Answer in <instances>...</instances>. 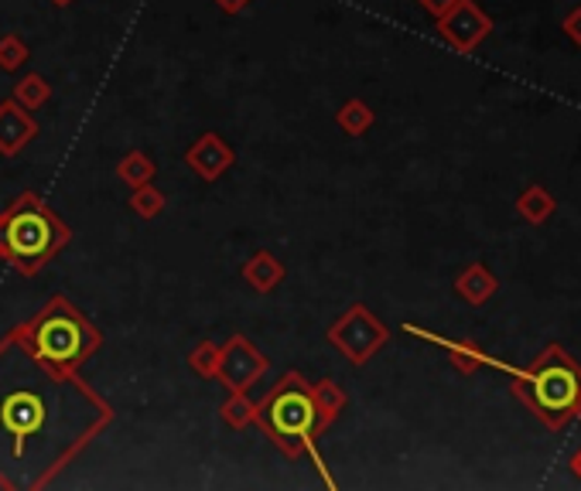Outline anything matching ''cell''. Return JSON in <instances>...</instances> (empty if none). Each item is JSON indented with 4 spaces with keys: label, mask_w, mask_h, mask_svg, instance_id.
<instances>
[{
    "label": "cell",
    "mask_w": 581,
    "mask_h": 491,
    "mask_svg": "<svg viewBox=\"0 0 581 491\" xmlns=\"http://www.w3.org/2000/svg\"><path fill=\"white\" fill-rule=\"evenodd\" d=\"M220 348L223 345H216L213 338H202L192 351H189V369L199 375V379H216V372H220Z\"/></svg>",
    "instance_id": "21"
},
{
    "label": "cell",
    "mask_w": 581,
    "mask_h": 491,
    "mask_svg": "<svg viewBox=\"0 0 581 491\" xmlns=\"http://www.w3.org/2000/svg\"><path fill=\"white\" fill-rule=\"evenodd\" d=\"M510 390L547 430L558 433L574 420V406L581 396V366L571 351L550 342L523 369H510Z\"/></svg>",
    "instance_id": "5"
},
{
    "label": "cell",
    "mask_w": 581,
    "mask_h": 491,
    "mask_svg": "<svg viewBox=\"0 0 581 491\" xmlns=\"http://www.w3.org/2000/svg\"><path fill=\"white\" fill-rule=\"evenodd\" d=\"M51 82L45 79V75H38V72H28V75H21L17 82H14V96L11 99H17L24 109H32V113H38L42 106H48L51 103Z\"/></svg>",
    "instance_id": "19"
},
{
    "label": "cell",
    "mask_w": 581,
    "mask_h": 491,
    "mask_svg": "<svg viewBox=\"0 0 581 491\" xmlns=\"http://www.w3.org/2000/svg\"><path fill=\"white\" fill-rule=\"evenodd\" d=\"M117 178L127 184V188H141V184H151L157 178V164L151 154L144 151H127L117 164Z\"/></svg>",
    "instance_id": "17"
},
{
    "label": "cell",
    "mask_w": 581,
    "mask_h": 491,
    "mask_svg": "<svg viewBox=\"0 0 581 491\" xmlns=\"http://www.w3.org/2000/svg\"><path fill=\"white\" fill-rule=\"evenodd\" d=\"M325 342L346 359L349 366L363 369L374 355L390 342V327L369 311L366 304H349L325 332Z\"/></svg>",
    "instance_id": "6"
},
{
    "label": "cell",
    "mask_w": 581,
    "mask_h": 491,
    "mask_svg": "<svg viewBox=\"0 0 581 491\" xmlns=\"http://www.w3.org/2000/svg\"><path fill=\"white\" fill-rule=\"evenodd\" d=\"M574 420L581 423V396H578V406H574Z\"/></svg>",
    "instance_id": "28"
},
{
    "label": "cell",
    "mask_w": 581,
    "mask_h": 491,
    "mask_svg": "<svg viewBox=\"0 0 581 491\" xmlns=\"http://www.w3.org/2000/svg\"><path fill=\"white\" fill-rule=\"evenodd\" d=\"M561 32H565V35H568V38L581 48V4H578V8H571V11L561 17Z\"/></svg>",
    "instance_id": "23"
},
{
    "label": "cell",
    "mask_w": 581,
    "mask_h": 491,
    "mask_svg": "<svg viewBox=\"0 0 581 491\" xmlns=\"http://www.w3.org/2000/svg\"><path fill=\"white\" fill-rule=\"evenodd\" d=\"M213 4H216L226 17H236V14H244V11L253 4V0H213Z\"/></svg>",
    "instance_id": "25"
},
{
    "label": "cell",
    "mask_w": 581,
    "mask_h": 491,
    "mask_svg": "<svg viewBox=\"0 0 581 491\" xmlns=\"http://www.w3.org/2000/svg\"><path fill=\"white\" fill-rule=\"evenodd\" d=\"M568 468H571V475H574V478L581 481V447H578V451L571 454V460H568Z\"/></svg>",
    "instance_id": "26"
},
{
    "label": "cell",
    "mask_w": 581,
    "mask_h": 491,
    "mask_svg": "<svg viewBox=\"0 0 581 491\" xmlns=\"http://www.w3.org/2000/svg\"><path fill=\"white\" fill-rule=\"evenodd\" d=\"M417 4H420V11H425L428 17H444L448 11H452L455 8V0H417Z\"/></svg>",
    "instance_id": "24"
},
{
    "label": "cell",
    "mask_w": 581,
    "mask_h": 491,
    "mask_svg": "<svg viewBox=\"0 0 581 491\" xmlns=\"http://www.w3.org/2000/svg\"><path fill=\"white\" fill-rule=\"evenodd\" d=\"M220 420H223V427H229L236 433L253 427L257 423V399H250L247 393H229L220 403Z\"/></svg>",
    "instance_id": "18"
},
{
    "label": "cell",
    "mask_w": 581,
    "mask_h": 491,
    "mask_svg": "<svg viewBox=\"0 0 581 491\" xmlns=\"http://www.w3.org/2000/svg\"><path fill=\"white\" fill-rule=\"evenodd\" d=\"M11 332L28 345L38 362L59 372H79V366H86L103 348V332L66 294L48 297L38 314L14 324Z\"/></svg>",
    "instance_id": "4"
},
{
    "label": "cell",
    "mask_w": 581,
    "mask_h": 491,
    "mask_svg": "<svg viewBox=\"0 0 581 491\" xmlns=\"http://www.w3.org/2000/svg\"><path fill=\"white\" fill-rule=\"evenodd\" d=\"M257 427L268 433V441L287 460L308 457L315 468L325 475V464L319 454V436H322L319 409H315V399H311V382L298 369H287L268 390V396L257 399ZM325 481L335 484L329 475Z\"/></svg>",
    "instance_id": "2"
},
{
    "label": "cell",
    "mask_w": 581,
    "mask_h": 491,
    "mask_svg": "<svg viewBox=\"0 0 581 491\" xmlns=\"http://www.w3.org/2000/svg\"><path fill=\"white\" fill-rule=\"evenodd\" d=\"M32 59V48L21 35H4L0 38V72H21Z\"/></svg>",
    "instance_id": "22"
},
{
    "label": "cell",
    "mask_w": 581,
    "mask_h": 491,
    "mask_svg": "<svg viewBox=\"0 0 581 491\" xmlns=\"http://www.w3.org/2000/svg\"><path fill=\"white\" fill-rule=\"evenodd\" d=\"M48 4H51V8H72L75 0H48Z\"/></svg>",
    "instance_id": "27"
},
{
    "label": "cell",
    "mask_w": 581,
    "mask_h": 491,
    "mask_svg": "<svg viewBox=\"0 0 581 491\" xmlns=\"http://www.w3.org/2000/svg\"><path fill=\"white\" fill-rule=\"evenodd\" d=\"M271 372V359L260 345H253L247 335H229L220 348V372L216 382H223L226 393H247L250 386Z\"/></svg>",
    "instance_id": "7"
},
{
    "label": "cell",
    "mask_w": 581,
    "mask_h": 491,
    "mask_svg": "<svg viewBox=\"0 0 581 491\" xmlns=\"http://www.w3.org/2000/svg\"><path fill=\"white\" fill-rule=\"evenodd\" d=\"M517 212H520L531 226H544L547 218L558 212V199H554L544 184H531V188H523L520 195H517Z\"/></svg>",
    "instance_id": "16"
},
{
    "label": "cell",
    "mask_w": 581,
    "mask_h": 491,
    "mask_svg": "<svg viewBox=\"0 0 581 491\" xmlns=\"http://www.w3.org/2000/svg\"><path fill=\"white\" fill-rule=\"evenodd\" d=\"M127 208L134 212V215H141L144 223H154V218H162V215H165V208H168V195H165L162 188H154V181H151V184H141V188H130Z\"/></svg>",
    "instance_id": "20"
},
{
    "label": "cell",
    "mask_w": 581,
    "mask_h": 491,
    "mask_svg": "<svg viewBox=\"0 0 581 491\" xmlns=\"http://www.w3.org/2000/svg\"><path fill=\"white\" fill-rule=\"evenodd\" d=\"M240 277H244L247 287L257 290V294H274V290L284 284V277H287V266H284L271 250H257V253L244 263Z\"/></svg>",
    "instance_id": "13"
},
{
    "label": "cell",
    "mask_w": 581,
    "mask_h": 491,
    "mask_svg": "<svg viewBox=\"0 0 581 491\" xmlns=\"http://www.w3.org/2000/svg\"><path fill=\"white\" fill-rule=\"evenodd\" d=\"M38 120L17 99L0 103V157H17L32 141H38Z\"/></svg>",
    "instance_id": "10"
},
{
    "label": "cell",
    "mask_w": 581,
    "mask_h": 491,
    "mask_svg": "<svg viewBox=\"0 0 581 491\" xmlns=\"http://www.w3.org/2000/svg\"><path fill=\"white\" fill-rule=\"evenodd\" d=\"M185 168H189L195 178H202L205 184H216L223 175H229L236 168V151L229 147L223 133L205 130L199 141L185 151Z\"/></svg>",
    "instance_id": "9"
},
{
    "label": "cell",
    "mask_w": 581,
    "mask_h": 491,
    "mask_svg": "<svg viewBox=\"0 0 581 491\" xmlns=\"http://www.w3.org/2000/svg\"><path fill=\"white\" fill-rule=\"evenodd\" d=\"M499 290V277L486 266V263H469L459 277H455V294L465 300L469 308H483L496 297Z\"/></svg>",
    "instance_id": "12"
},
{
    "label": "cell",
    "mask_w": 581,
    "mask_h": 491,
    "mask_svg": "<svg viewBox=\"0 0 581 491\" xmlns=\"http://www.w3.org/2000/svg\"><path fill=\"white\" fill-rule=\"evenodd\" d=\"M377 123V113H374V106L363 103V99H346L339 109H335V127L353 136V141H359V136H366L369 130H374Z\"/></svg>",
    "instance_id": "15"
},
{
    "label": "cell",
    "mask_w": 581,
    "mask_h": 491,
    "mask_svg": "<svg viewBox=\"0 0 581 491\" xmlns=\"http://www.w3.org/2000/svg\"><path fill=\"white\" fill-rule=\"evenodd\" d=\"M69 223L38 191H21L0 212V260H8L21 277H38L62 250H69Z\"/></svg>",
    "instance_id": "3"
},
{
    "label": "cell",
    "mask_w": 581,
    "mask_h": 491,
    "mask_svg": "<svg viewBox=\"0 0 581 491\" xmlns=\"http://www.w3.org/2000/svg\"><path fill=\"white\" fill-rule=\"evenodd\" d=\"M311 399H315V409H319V427H322V433H325L342 414H346V406H349L346 390H342L335 379L311 382Z\"/></svg>",
    "instance_id": "14"
},
{
    "label": "cell",
    "mask_w": 581,
    "mask_h": 491,
    "mask_svg": "<svg viewBox=\"0 0 581 491\" xmlns=\"http://www.w3.org/2000/svg\"><path fill=\"white\" fill-rule=\"evenodd\" d=\"M438 35L444 45L469 55L493 35V17L483 11L479 0H455V8L438 17Z\"/></svg>",
    "instance_id": "8"
},
{
    "label": "cell",
    "mask_w": 581,
    "mask_h": 491,
    "mask_svg": "<svg viewBox=\"0 0 581 491\" xmlns=\"http://www.w3.org/2000/svg\"><path fill=\"white\" fill-rule=\"evenodd\" d=\"M407 332L411 335H417V338H428V342H435L438 348H444V355H448V362H452L462 375H472V372H479L483 366H496V369H507V366H499V362H493L489 355L479 348V345H472V342H448V338H435V335H428L425 327H414V324H407Z\"/></svg>",
    "instance_id": "11"
},
{
    "label": "cell",
    "mask_w": 581,
    "mask_h": 491,
    "mask_svg": "<svg viewBox=\"0 0 581 491\" xmlns=\"http://www.w3.org/2000/svg\"><path fill=\"white\" fill-rule=\"evenodd\" d=\"M114 417L79 372L38 362L14 332L0 338V488H48Z\"/></svg>",
    "instance_id": "1"
}]
</instances>
